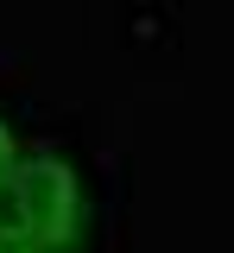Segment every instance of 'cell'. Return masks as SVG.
<instances>
[{"label": "cell", "mask_w": 234, "mask_h": 253, "mask_svg": "<svg viewBox=\"0 0 234 253\" xmlns=\"http://www.w3.org/2000/svg\"><path fill=\"white\" fill-rule=\"evenodd\" d=\"M19 215L38 234L44 253H82L89 247V190L76 158L51 152V146H26L19 165Z\"/></svg>", "instance_id": "obj_1"}, {"label": "cell", "mask_w": 234, "mask_h": 253, "mask_svg": "<svg viewBox=\"0 0 234 253\" xmlns=\"http://www.w3.org/2000/svg\"><path fill=\"white\" fill-rule=\"evenodd\" d=\"M19 165H26V158H19ZM0 253H44L38 234L26 228V215H19V171L0 177Z\"/></svg>", "instance_id": "obj_2"}]
</instances>
